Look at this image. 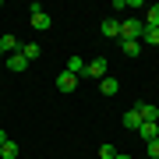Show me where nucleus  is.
Here are the masks:
<instances>
[{
  "instance_id": "15",
  "label": "nucleus",
  "mask_w": 159,
  "mask_h": 159,
  "mask_svg": "<svg viewBox=\"0 0 159 159\" xmlns=\"http://www.w3.org/2000/svg\"><path fill=\"white\" fill-rule=\"evenodd\" d=\"M120 124H124V127H131V131H138V127H142V117H138L134 110H127V113H124V120H120Z\"/></svg>"
},
{
  "instance_id": "16",
  "label": "nucleus",
  "mask_w": 159,
  "mask_h": 159,
  "mask_svg": "<svg viewBox=\"0 0 159 159\" xmlns=\"http://www.w3.org/2000/svg\"><path fill=\"white\" fill-rule=\"evenodd\" d=\"M0 159H18V145L14 142H4V145H0Z\"/></svg>"
},
{
  "instance_id": "19",
  "label": "nucleus",
  "mask_w": 159,
  "mask_h": 159,
  "mask_svg": "<svg viewBox=\"0 0 159 159\" xmlns=\"http://www.w3.org/2000/svg\"><path fill=\"white\" fill-rule=\"evenodd\" d=\"M113 156H117V148L110 145V142H106V145H99V159H113Z\"/></svg>"
},
{
  "instance_id": "4",
  "label": "nucleus",
  "mask_w": 159,
  "mask_h": 159,
  "mask_svg": "<svg viewBox=\"0 0 159 159\" xmlns=\"http://www.w3.org/2000/svg\"><path fill=\"white\" fill-rule=\"evenodd\" d=\"M106 67H110V64H106V57H96V60H92L89 64V67H85V74H89V78H106Z\"/></svg>"
},
{
  "instance_id": "8",
  "label": "nucleus",
  "mask_w": 159,
  "mask_h": 159,
  "mask_svg": "<svg viewBox=\"0 0 159 159\" xmlns=\"http://www.w3.org/2000/svg\"><path fill=\"white\" fill-rule=\"evenodd\" d=\"M85 67H89V64L81 60V57H71V60H67V67H64V71H67V74H74V78H81V74H85Z\"/></svg>"
},
{
  "instance_id": "7",
  "label": "nucleus",
  "mask_w": 159,
  "mask_h": 159,
  "mask_svg": "<svg viewBox=\"0 0 159 159\" xmlns=\"http://www.w3.org/2000/svg\"><path fill=\"white\" fill-rule=\"evenodd\" d=\"M99 29H102V35H106V39H120V21H117V18H106Z\"/></svg>"
},
{
  "instance_id": "2",
  "label": "nucleus",
  "mask_w": 159,
  "mask_h": 159,
  "mask_svg": "<svg viewBox=\"0 0 159 159\" xmlns=\"http://www.w3.org/2000/svg\"><path fill=\"white\" fill-rule=\"evenodd\" d=\"M29 11H32V29H39V32H46V29H50V25H53V18H50V14L43 11V4H32Z\"/></svg>"
},
{
  "instance_id": "17",
  "label": "nucleus",
  "mask_w": 159,
  "mask_h": 159,
  "mask_svg": "<svg viewBox=\"0 0 159 159\" xmlns=\"http://www.w3.org/2000/svg\"><path fill=\"white\" fill-rule=\"evenodd\" d=\"M142 43H152V46H159V29H142Z\"/></svg>"
},
{
  "instance_id": "1",
  "label": "nucleus",
  "mask_w": 159,
  "mask_h": 159,
  "mask_svg": "<svg viewBox=\"0 0 159 159\" xmlns=\"http://www.w3.org/2000/svg\"><path fill=\"white\" fill-rule=\"evenodd\" d=\"M142 18H124V21H120V39H131V43H138L142 39Z\"/></svg>"
},
{
  "instance_id": "14",
  "label": "nucleus",
  "mask_w": 159,
  "mask_h": 159,
  "mask_svg": "<svg viewBox=\"0 0 159 159\" xmlns=\"http://www.w3.org/2000/svg\"><path fill=\"white\" fill-rule=\"evenodd\" d=\"M120 50H124V57H138V53H142V43H131V39H120Z\"/></svg>"
},
{
  "instance_id": "5",
  "label": "nucleus",
  "mask_w": 159,
  "mask_h": 159,
  "mask_svg": "<svg viewBox=\"0 0 159 159\" xmlns=\"http://www.w3.org/2000/svg\"><path fill=\"white\" fill-rule=\"evenodd\" d=\"M57 89H60V92H74V89H78V78L67 74V71H60V74H57Z\"/></svg>"
},
{
  "instance_id": "11",
  "label": "nucleus",
  "mask_w": 159,
  "mask_h": 159,
  "mask_svg": "<svg viewBox=\"0 0 159 159\" xmlns=\"http://www.w3.org/2000/svg\"><path fill=\"white\" fill-rule=\"evenodd\" d=\"M142 25H148V29H159V4L145 7V21H142Z\"/></svg>"
},
{
  "instance_id": "3",
  "label": "nucleus",
  "mask_w": 159,
  "mask_h": 159,
  "mask_svg": "<svg viewBox=\"0 0 159 159\" xmlns=\"http://www.w3.org/2000/svg\"><path fill=\"white\" fill-rule=\"evenodd\" d=\"M134 113L142 117L145 124H156V120H159V106H156V102H138V106H134Z\"/></svg>"
},
{
  "instance_id": "13",
  "label": "nucleus",
  "mask_w": 159,
  "mask_h": 159,
  "mask_svg": "<svg viewBox=\"0 0 159 159\" xmlns=\"http://www.w3.org/2000/svg\"><path fill=\"white\" fill-rule=\"evenodd\" d=\"M138 131H142L145 142H156V138H159V124H145V120H142V127H138Z\"/></svg>"
},
{
  "instance_id": "10",
  "label": "nucleus",
  "mask_w": 159,
  "mask_h": 159,
  "mask_svg": "<svg viewBox=\"0 0 159 159\" xmlns=\"http://www.w3.org/2000/svg\"><path fill=\"white\" fill-rule=\"evenodd\" d=\"M25 67H29V60H25L21 53H11V57H7V71L18 74V71H25Z\"/></svg>"
},
{
  "instance_id": "21",
  "label": "nucleus",
  "mask_w": 159,
  "mask_h": 159,
  "mask_svg": "<svg viewBox=\"0 0 159 159\" xmlns=\"http://www.w3.org/2000/svg\"><path fill=\"white\" fill-rule=\"evenodd\" d=\"M4 142H11V138H7V134H4V127H0V145H4Z\"/></svg>"
},
{
  "instance_id": "20",
  "label": "nucleus",
  "mask_w": 159,
  "mask_h": 159,
  "mask_svg": "<svg viewBox=\"0 0 159 159\" xmlns=\"http://www.w3.org/2000/svg\"><path fill=\"white\" fill-rule=\"evenodd\" d=\"M113 159H134V156H127V152H117V156H113Z\"/></svg>"
},
{
  "instance_id": "12",
  "label": "nucleus",
  "mask_w": 159,
  "mask_h": 159,
  "mask_svg": "<svg viewBox=\"0 0 159 159\" xmlns=\"http://www.w3.org/2000/svg\"><path fill=\"white\" fill-rule=\"evenodd\" d=\"M99 89H102V96H117V92H120V81L117 78H102Z\"/></svg>"
},
{
  "instance_id": "9",
  "label": "nucleus",
  "mask_w": 159,
  "mask_h": 159,
  "mask_svg": "<svg viewBox=\"0 0 159 159\" xmlns=\"http://www.w3.org/2000/svg\"><path fill=\"white\" fill-rule=\"evenodd\" d=\"M18 53H21L25 60H39L43 50H39V43H21V50H18Z\"/></svg>"
},
{
  "instance_id": "18",
  "label": "nucleus",
  "mask_w": 159,
  "mask_h": 159,
  "mask_svg": "<svg viewBox=\"0 0 159 159\" xmlns=\"http://www.w3.org/2000/svg\"><path fill=\"white\" fill-rule=\"evenodd\" d=\"M148 148H145V159H159V138L156 142H145Z\"/></svg>"
},
{
  "instance_id": "6",
  "label": "nucleus",
  "mask_w": 159,
  "mask_h": 159,
  "mask_svg": "<svg viewBox=\"0 0 159 159\" xmlns=\"http://www.w3.org/2000/svg\"><path fill=\"white\" fill-rule=\"evenodd\" d=\"M18 50H21V43H18L14 35H0V57H4V53L11 57V53H18Z\"/></svg>"
}]
</instances>
